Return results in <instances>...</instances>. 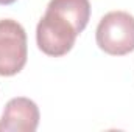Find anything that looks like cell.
Instances as JSON below:
<instances>
[{
  "instance_id": "obj_5",
  "label": "cell",
  "mask_w": 134,
  "mask_h": 132,
  "mask_svg": "<svg viewBox=\"0 0 134 132\" xmlns=\"http://www.w3.org/2000/svg\"><path fill=\"white\" fill-rule=\"evenodd\" d=\"M47 8H52L66 16L67 19H70L80 33L84 31L91 19L89 0H50Z\"/></svg>"
},
{
  "instance_id": "obj_1",
  "label": "cell",
  "mask_w": 134,
  "mask_h": 132,
  "mask_svg": "<svg viewBox=\"0 0 134 132\" xmlns=\"http://www.w3.org/2000/svg\"><path fill=\"white\" fill-rule=\"evenodd\" d=\"M78 34V28L70 19L52 8H47L36 27V42L44 55L59 58L73 48Z\"/></svg>"
},
{
  "instance_id": "obj_3",
  "label": "cell",
  "mask_w": 134,
  "mask_h": 132,
  "mask_svg": "<svg viewBox=\"0 0 134 132\" xmlns=\"http://www.w3.org/2000/svg\"><path fill=\"white\" fill-rule=\"evenodd\" d=\"M28 45L24 27L13 19L0 20V76H14L27 64Z\"/></svg>"
},
{
  "instance_id": "obj_4",
  "label": "cell",
  "mask_w": 134,
  "mask_h": 132,
  "mask_svg": "<svg viewBox=\"0 0 134 132\" xmlns=\"http://www.w3.org/2000/svg\"><path fill=\"white\" fill-rule=\"evenodd\" d=\"M39 107L25 97L11 98L0 118V132H34L39 126Z\"/></svg>"
},
{
  "instance_id": "obj_2",
  "label": "cell",
  "mask_w": 134,
  "mask_h": 132,
  "mask_svg": "<svg viewBox=\"0 0 134 132\" xmlns=\"http://www.w3.org/2000/svg\"><path fill=\"white\" fill-rule=\"evenodd\" d=\"M95 40L101 51L125 56L134 51V16L126 11H111L98 22Z\"/></svg>"
},
{
  "instance_id": "obj_6",
  "label": "cell",
  "mask_w": 134,
  "mask_h": 132,
  "mask_svg": "<svg viewBox=\"0 0 134 132\" xmlns=\"http://www.w3.org/2000/svg\"><path fill=\"white\" fill-rule=\"evenodd\" d=\"M17 0H0V5H13Z\"/></svg>"
}]
</instances>
